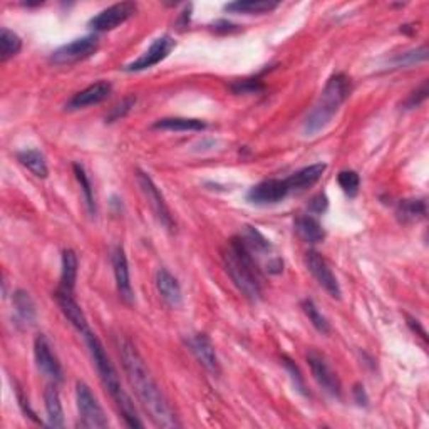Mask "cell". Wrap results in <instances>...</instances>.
<instances>
[{
    "mask_svg": "<svg viewBox=\"0 0 429 429\" xmlns=\"http://www.w3.org/2000/svg\"><path fill=\"white\" fill-rule=\"evenodd\" d=\"M350 89H353V82L350 77L345 76L344 72H337L327 81L326 88H324L321 99L314 106L309 116L305 118L304 122V133L305 136H316L322 130L331 125L332 118L339 111V108L349 98Z\"/></svg>",
    "mask_w": 429,
    "mask_h": 429,
    "instance_id": "cell-4",
    "label": "cell"
},
{
    "mask_svg": "<svg viewBox=\"0 0 429 429\" xmlns=\"http://www.w3.org/2000/svg\"><path fill=\"white\" fill-rule=\"evenodd\" d=\"M267 270L268 273H280L284 270V262L280 258H272L270 262L267 263Z\"/></svg>",
    "mask_w": 429,
    "mask_h": 429,
    "instance_id": "cell-41",
    "label": "cell"
},
{
    "mask_svg": "<svg viewBox=\"0 0 429 429\" xmlns=\"http://www.w3.org/2000/svg\"><path fill=\"white\" fill-rule=\"evenodd\" d=\"M302 309H304V314L309 319V322L312 324V326L316 327L321 334H328V332H331V324H328L326 316H324L321 310L317 309V305L314 304L312 300L310 299L304 300Z\"/></svg>",
    "mask_w": 429,
    "mask_h": 429,
    "instance_id": "cell-30",
    "label": "cell"
},
{
    "mask_svg": "<svg viewBox=\"0 0 429 429\" xmlns=\"http://www.w3.org/2000/svg\"><path fill=\"white\" fill-rule=\"evenodd\" d=\"M327 170L326 163H316V164H309V166L302 168V170L295 171L294 175H290L287 178V185H289L290 193L292 191H304L310 188L321 180L324 173Z\"/></svg>",
    "mask_w": 429,
    "mask_h": 429,
    "instance_id": "cell-19",
    "label": "cell"
},
{
    "mask_svg": "<svg viewBox=\"0 0 429 429\" xmlns=\"http://www.w3.org/2000/svg\"><path fill=\"white\" fill-rule=\"evenodd\" d=\"M305 262H307V268L309 272L312 273L314 278L317 280V284L322 287L324 290L327 292L332 299H341L342 290L339 282L334 273H332L331 267L326 262V258L322 257L321 253L316 252V250H309L307 257H305Z\"/></svg>",
    "mask_w": 429,
    "mask_h": 429,
    "instance_id": "cell-13",
    "label": "cell"
},
{
    "mask_svg": "<svg viewBox=\"0 0 429 429\" xmlns=\"http://www.w3.org/2000/svg\"><path fill=\"white\" fill-rule=\"evenodd\" d=\"M223 263L236 289L248 300L258 302L262 299V280H260L258 265L241 236H234L227 248L223 250Z\"/></svg>",
    "mask_w": 429,
    "mask_h": 429,
    "instance_id": "cell-3",
    "label": "cell"
},
{
    "mask_svg": "<svg viewBox=\"0 0 429 429\" xmlns=\"http://www.w3.org/2000/svg\"><path fill=\"white\" fill-rule=\"evenodd\" d=\"M241 240L245 241V245L248 246V250L252 253H270L272 245L265 236H263L255 227H245L244 235Z\"/></svg>",
    "mask_w": 429,
    "mask_h": 429,
    "instance_id": "cell-29",
    "label": "cell"
},
{
    "mask_svg": "<svg viewBox=\"0 0 429 429\" xmlns=\"http://www.w3.org/2000/svg\"><path fill=\"white\" fill-rule=\"evenodd\" d=\"M13 307H16L17 317L21 322H24L25 326H32L38 321V310H35V304L32 300V297L27 294L25 290H16L12 297Z\"/></svg>",
    "mask_w": 429,
    "mask_h": 429,
    "instance_id": "cell-22",
    "label": "cell"
},
{
    "mask_svg": "<svg viewBox=\"0 0 429 429\" xmlns=\"http://www.w3.org/2000/svg\"><path fill=\"white\" fill-rule=\"evenodd\" d=\"M17 399H19V404H21V408H22V411H24V413L27 414V416H29L32 421H35V423H40L38 418H35V413L34 411L30 409V406H29V399L25 398L24 396V392H22V389L21 387H17Z\"/></svg>",
    "mask_w": 429,
    "mask_h": 429,
    "instance_id": "cell-39",
    "label": "cell"
},
{
    "mask_svg": "<svg viewBox=\"0 0 429 429\" xmlns=\"http://www.w3.org/2000/svg\"><path fill=\"white\" fill-rule=\"evenodd\" d=\"M74 175L77 178V181H79L81 188H82V195H84L86 205H88V210L91 214L96 213V202H94V191H93V185H91V180L88 176V173H86L84 166L79 163H74Z\"/></svg>",
    "mask_w": 429,
    "mask_h": 429,
    "instance_id": "cell-31",
    "label": "cell"
},
{
    "mask_svg": "<svg viewBox=\"0 0 429 429\" xmlns=\"http://www.w3.org/2000/svg\"><path fill=\"white\" fill-rule=\"evenodd\" d=\"M428 214V207L426 200L424 198H409L403 200L398 207V218L403 223H411L418 222L426 218Z\"/></svg>",
    "mask_w": 429,
    "mask_h": 429,
    "instance_id": "cell-25",
    "label": "cell"
},
{
    "mask_svg": "<svg viewBox=\"0 0 429 429\" xmlns=\"http://www.w3.org/2000/svg\"><path fill=\"white\" fill-rule=\"evenodd\" d=\"M353 396H354L355 403H358L359 406H364V408H366V406L369 404L367 392H366V389H364V386L360 384V382H358V384L354 386V389H353Z\"/></svg>",
    "mask_w": 429,
    "mask_h": 429,
    "instance_id": "cell-40",
    "label": "cell"
},
{
    "mask_svg": "<svg viewBox=\"0 0 429 429\" xmlns=\"http://www.w3.org/2000/svg\"><path fill=\"white\" fill-rule=\"evenodd\" d=\"M34 358L39 371L47 379H51L54 384H61L64 381L62 366L56 358V354L52 353V348L51 344H49L47 337L42 334L35 337L34 341Z\"/></svg>",
    "mask_w": 429,
    "mask_h": 429,
    "instance_id": "cell-9",
    "label": "cell"
},
{
    "mask_svg": "<svg viewBox=\"0 0 429 429\" xmlns=\"http://www.w3.org/2000/svg\"><path fill=\"white\" fill-rule=\"evenodd\" d=\"M21 49L22 39L19 35L8 29H2V32H0V61L7 62L8 59L17 56L21 52Z\"/></svg>",
    "mask_w": 429,
    "mask_h": 429,
    "instance_id": "cell-28",
    "label": "cell"
},
{
    "mask_svg": "<svg viewBox=\"0 0 429 429\" xmlns=\"http://www.w3.org/2000/svg\"><path fill=\"white\" fill-rule=\"evenodd\" d=\"M426 59H428V47L426 45H423V47L416 49V51L399 54V56L392 59L391 64L394 67H408V66H414V64L418 62L426 61Z\"/></svg>",
    "mask_w": 429,
    "mask_h": 429,
    "instance_id": "cell-32",
    "label": "cell"
},
{
    "mask_svg": "<svg viewBox=\"0 0 429 429\" xmlns=\"http://www.w3.org/2000/svg\"><path fill=\"white\" fill-rule=\"evenodd\" d=\"M113 270L114 278H116V287L120 292V297L126 304L135 302V292L133 285H131L130 277V265H127V258L122 246H118L113 252Z\"/></svg>",
    "mask_w": 429,
    "mask_h": 429,
    "instance_id": "cell-17",
    "label": "cell"
},
{
    "mask_svg": "<svg viewBox=\"0 0 429 429\" xmlns=\"http://www.w3.org/2000/svg\"><path fill=\"white\" fill-rule=\"evenodd\" d=\"M76 401H77V411H79V419L82 428L89 429H101L108 428V418L96 399L93 391L86 382H77L76 384Z\"/></svg>",
    "mask_w": 429,
    "mask_h": 429,
    "instance_id": "cell-5",
    "label": "cell"
},
{
    "mask_svg": "<svg viewBox=\"0 0 429 429\" xmlns=\"http://www.w3.org/2000/svg\"><path fill=\"white\" fill-rule=\"evenodd\" d=\"M428 93H429V91H428V81H423V84L419 86V88L416 91H413V93L409 94V98L406 99V101H404V108L406 109L418 108L419 104L426 101Z\"/></svg>",
    "mask_w": 429,
    "mask_h": 429,
    "instance_id": "cell-35",
    "label": "cell"
},
{
    "mask_svg": "<svg viewBox=\"0 0 429 429\" xmlns=\"http://www.w3.org/2000/svg\"><path fill=\"white\" fill-rule=\"evenodd\" d=\"M17 159H19L22 166L27 168L34 176L47 178L49 175L47 161H45V156L39 151V149H24V151L17 154Z\"/></svg>",
    "mask_w": 429,
    "mask_h": 429,
    "instance_id": "cell-26",
    "label": "cell"
},
{
    "mask_svg": "<svg viewBox=\"0 0 429 429\" xmlns=\"http://www.w3.org/2000/svg\"><path fill=\"white\" fill-rule=\"evenodd\" d=\"M77 255L74 250H64L62 253V272H61V287L59 289L74 292L76 287V278H77Z\"/></svg>",
    "mask_w": 429,
    "mask_h": 429,
    "instance_id": "cell-27",
    "label": "cell"
},
{
    "mask_svg": "<svg viewBox=\"0 0 429 429\" xmlns=\"http://www.w3.org/2000/svg\"><path fill=\"white\" fill-rule=\"evenodd\" d=\"M45 401V411H47L49 424L52 428H62L64 426V409L61 403V396L56 386H49L44 392Z\"/></svg>",
    "mask_w": 429,
    "mask_h": 429,
    "instance_id": "cell-23",
    "label": "cell"
},
{
    "mask_svg": "<svg viewBox=\"0 0 429 429\" xmlns=\"http://www.w3.org/2000/svg\"><path fill=\"white\" fill-rule=\"evenodd\" d=\"M207 125L195 118H163L153 125V130L163 131H203Z\"/></svg>",
    "mask_w": 429,
    "mask_h": 429,
    "instance_id": "cell-24",
    "label": "cell"
},
{
    "mask_svg": "<svg viewBox=\"0 0 429 429\" xmlns=\"http://www.w3.org/2000/svg\"><path fill=\"white\" fill-rule=\"evenodd\" d=\"M295 231L307 244H321L326 239V231H324L321 222L310 214H302V217L297 218Z\"/></svg>",
    "mask_w": 429,
    "mask_h": 429,
    "instance_id": "cell-20",
    "label": "cell"
},
{
    "mask_svg": "<svg viewBox=\"0 0 429 429\" xmlns=\"http://www.w3.org/2000/svg\"><path fill=\"white\" fill-rule=\"evenodd\" d=\"M156 289L159 295H161V299L170 307L178 309L183 305V292H181L180 282L166 268H159L156 273Z\"/></svg>",
    "mask_w": 429,
    "mask_h": 429,
    "instance_id": "cell-18",
    "label": "cell"
},
{
    "mask_svg": "<svg viewBox=\"0 0 429 429\" xmlns=\"http://www.w3.org/2000/svg\"><path fill=\"white\" fill-rule=\"evenodd\" d=\"M186 344H188V348L191 353H193L195 358L198 359V362L202 364L208 372L214 374V376L220 374V362H218L217 350H214L213 342L210 341L207 334L190 336L188 339H186Z\"/></svg>",
    "mask_w": 429,
    "mask_h": 429,
    "instance_id": "cell-14",
    "label": "cell"
},
{
    "mask_svg": "<svg viewBox=\"0 0 429 429\" xmlns=\"http://www.w3.org/2000/svg\"><path fill=\"white\" fill-rule=\"evenodd\" d=\"M138 12V6L135 2H120L104 8L89 21V27L94 32H108L116 29L126 21H130Z\"/></svg>",
    "mask_w": 429,
    "mask_h": 429,
    "instance_id": "cell-8",
    "label": "cell"
},
{
    "mask_svg": "<svg viewBox=\"0 0 429 429\" xmlns=\"http://www.w3.org/2000/svg\"><path fill=\"white\" fill-rule=\"evenodd\" d=\"M116 344L122 360V367L127 374V381L135 389L144 411L149 414V419L158 428H180L181 423L175 409L171 408L170 401L164 398L163 391L159 389L158 382L154 381L136 345L122 336L118 337Z\"/></svg>",
    "mask_w": 429,
    "mask_h": 429,
    "instance_id": "cell-1",
    "label": "cell"
},
{
    "mask_svg": "<svg viewBox=\"0 0 429 429\" xmlns=\"http://www.w3.org/2000/svg\"><path fill=\"white\" fill-rule=\"evenodd\" d=\"M135 103H136V98H133V96H131V98H126L125 101H121L120 104H118L116 108H113V111H111V114H109V122H113V121H118L120 120V118H125L127 113L131 111V108L135 106Z\"/></svg>",
    "mask_w": 429,
    "mask_h": 429,
    "instance_id": "cell-36",
    "label": "cell"
},
{
    "mask_svg": "<svg viewBox=\"0 0 429 429\" xmlns=\"http://www.w3.org/2000/svg\"><path fill=\"white\" fill-rule=\"evenodd\" d=\"M408 324H409V327L413 328L414 332H418V334L421 336L424 341H428V337H426V331H424V328L421 327V324H419L418 321H414V319H411V317H408Z\"/></svg>",
    "mask_w": 429,
    "mask_h": 429,
    "instance_id": "cell-43",
    "label": "cell"
},
{
    "mask_svg": "<svg viewBox=\"0 0 429 429\" xmlns=\"http://www.w3.org/2000/svg\"><path fill=\"white\" fill-rule=\"evenodd\" d=\"M136 180H138L139 188L146 196V200H148L149 207H151L154 214H156L159 223H161L166 230L170 231L175 230V220H173L170 208H168L166 202H164V196L161 195V191H159L156 185H154L153 178L149 176L148 173L139 170L136 173Z\"/></svg>",
    "mask_w": 429,
    "mask_h": 429,
    "instance_id": "cell-7",
    "label": "cell"
},
{
    "mask_svg": "<svg viewBox=\"0 0 429 429\" xmlns=\"http://www.w3.org/2000/svg\"><path fill=\"white\" fill-rule=\"evenodd\" d=\"M82 336H84L91 355H93L94 366L98 369V374L99 377H101L103 386L106 387V391L111 394L114 403H116L122 419H125L126 426L144 428V423L141 421L138 416V411L135 408L133 399H131L130 396H127V392L122 389L116 367L113 366L111 359H109V355L106 353V349H104V345L101 344V341H99L98 336L93 334L91 331H88Z\"/></svg>",
    "mask_w": 429,
    "mask_h": 429,
    "instance_id": "cell-2",
    "label": "cell"
},
{
    "mask_svg": "<svg viewBox=\"0 0 429 429\" xmlns=\"http://www.w3.org/2000/svg\"><path fill=\"white\" fill-rule=\"evenodd\" d=\"M72 294H74V292L57 289L56 294H54V299H56V302L59 305V309H61V312L64 314V317L71 322V326L74 327L77 332H81V334H86V332L89 331L88 319H86L81 305L76 302L74 295Z\"/></svg>",
    "mask_w": 429,
    "mask_h": 429,
    "instance_id": "cell-16",
    "label": "cell"
},
{
    "mask_svg": "<svg viewBox=\"0 0 429 429\" xmlns=\"http://www.w3.org/2000/svg\"><path fill=\"white\" fill-rule=\"evenodd\" d=\"M213 29L217 32H230V30H235L236 25L231 24V22H228V21H218V22H214Z\"/></svg>",
    "mask_w": 429,
    "mask_h": 429,
    "instance_id": "cell-42",
    "label": "cell"
},
{
    "mask_svg": "<svg viewBox=\"0 0 429 429\" xmlns=\"http://www.w3.org/2000/svg\"><path fill=\"white\" fill-rule=\"evenodd\" d=\"M113 86L109 84L108 81H98L94 84L88 86L86 89L79 91V93L74 94L71 98V101L66 104V108L69 111H77V109H84L89 106H94V104H99L103 101H106L111 94Z\"/></svg>",
    "mask_w": 429,
    "mask_h": 429,
    "instance_id": "cell-15",
    "label": "cell"
},
{
    "mask_svg": "<svg viewBox=\"0 0 429 429\" xmlns=\"http://www.w3.org/2000/svg\"><path fill=\"white\" fill-rule=\"evenodd\" d=\"M280 6L278 2H268V0H239V2L227 4L225 11L234 13H246V16H263Z\"/></svg>",
    "mask_w": 429,
    "mask_h": 429,
    "instance_id": "cell-21",
    "label": "cell"
},
{
    "mask_svg": "<svg viewBox=\"0 0 429 429\" xmlns=\"http://www.w3.org/2000/svg\"><path fill=\"white\" fill-rule=\"evenodd\" d=\"M327 208H328V198L326 196V193L316 195L312 200H310V203H309V212L310 213L322 214V213H326Z\"/></svg>",
    "mask_w": 429,
    "mask_h": 429,
    "instance_id": "cell-37",
    "label": "cell"
},
{
    "mask_svg": "<svg viewBox=\"0 0 429 429\" xmlns=\"http://www.w3.org/2000/svg\"><path fill=\"white\" fill-rule=\"evenodd\" d=\"M337 181H339V186L344 191L345 195L349 196H355L359 193V186H360V178L355 171L353 170H344L339 173L337 176Z\"/></svg>",
    "mask_w": 429,
    "mask_h": 429,
    "instance_id": "cell-34",
    "label": "cell"
},
{
    "mask_svg": "<svg viewBox=\"0 0 429 429\" xmlns=\"http://www.w3.org/2000/svg\"><path fill=\"white\" fill-rule=\"evenodd\" d=\"M290 190L285 180H263L258 185H255L246 193V200L253 205L267 207V205H275L284 202L289 196Z\"/></svg>",
    "mask_w": 429,
    "mask_h": 429,
    "instance_id": "cell-12",
    "label": "cell"
},
{
    "mask_svg": "<svg viewBox=\"0 0 429 429\" xmlns=\"http://www.w3.org/2000/svg\"><path fill=\"white\" fill-rule=\"evenodd\" d=\"M307 362L312 371L314 379L317 381V384L322 387L327 394L334 396V398H341L342 396V384L341 379L337 376V372L331 367V364L327 362L326 358L317 353H310L307 355Z\"/></svg>",
    "mask_w": 429,
    "mask_h": 429,
    "instance_id": "cell-11",
    "label": "cell"
},
{
    "mask_svg": "<svg viewBox=\"0 0 429 429\" xmlns=\"http://www.w3.org/2000/svg\"><path fill=\"white\" fill-rule=\"evenodd\" d=\"M99 49V39L98 35L91 34L84 35V38L74 39L69 44H64L61 47L56 49L51 56V62L57 64V66H66V64H74L79 61H84L96 54Z\"/></svg>",
    "mask_w": 429,
    "mask_h": 429,
    "instance_id": "cell-6",
    "label": "cell"
},
{
    "mask_svg": "<svg viewBox=\"0 0 429 429\" xmlns=\"http://www.w3.org/2000/svg\"><path fill=\"white\" fill-rule=\"evenodd\" d=\"M282 364H284L287 372L290 374V379H292V382H294L295 391L300 392V394H304V396H309L307 387H305V379L302 376V372H300L299 366H297V364L289 358V355H282Z\"/></svg>",
    "mask_w": 429,
    "mask_h": 429,
    "instance_id": "cell-33",
    "label": "cell"
},
{
    "mask_svg": "<svg viewBox=\"0 0 429 429\" xmlns=\"http://www.w3.org/2000/svg\"><path fill=\"white\" fill-rule=\"evenodd\" d=\"M231 89H234L236 94H245V93L253 94V93H258V91H262L263 86L258 84L257 81L255 82L253 81H240V82H236V84L231 86Z\"/></svg>",
    "mask_w": 429,
    "mask_h": 429,
    "instance_id": "cell-38",
    "label": "cell"
},
{
    "mask_svg": "<svg viewBox=\"0 0 429 429\" xmlns=\"http://www.w3.org/2000/svg\"><path fill=\"white\" fill-rule=\"evenodd\" d=\"M175 45L176 42L171 35H161V38H158L151 45H149V49L143 54V56H139L136 61L125 66V71L139 72V71L151 69V67H154L159 62H163L164 59L170 56L173 49H175Z\"/></svg>",
    "mask_w": 429,
    "mask_h": 429,
    "instance_id": "cell-10",
    "label": "cell"
}]
</instances>
